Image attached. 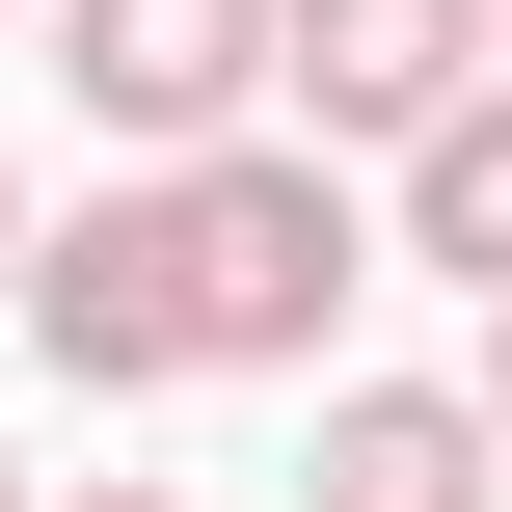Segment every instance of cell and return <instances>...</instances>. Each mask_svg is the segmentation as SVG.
I'll list each match as a JSON object with an SVG mask.
<instances>
[{"label": "cell", "instance_id": "6da1fadb", "mask_svg": "<svg viewBox=\"0 0 512 512\" xmlns=\"http://www.w3.org/2000/svg\"><path fill=\"white\" fill-rule=\"evenodd\" d=\"M189 189V297H216V378H324V324H351V162L324 135H216V162H162Z\"/></svg>", "mask_w": 512, "mask_h": 512}, {"label": "cell", "instance_id": "7a4b0ae2", "mask_svg": "<svg viewBox=\"0 0 512 512\" xmlns=\"http://www.w3.org/2000/svg\"><path fill=\"white\" fill-rule=\"evenodd\" d=\"M54 81L108 162H216L297 108V0H54Z\"/></svg>", "mask_w": 512, "mask_h": 512}, {"label": "cell", "instance_id": "3957f363", "mask_svg": "<svg viewBox=\"0 0 512 512\" xmlns=\"http://www.w3.org/2000/svg\"><path fill=\"white\" fill-rule=\"evenodd\" d=\"M27 351L81 378V405H162V378H216V297H189V189L135 162L108 216H54L27 243Z\"/></svg>", "mask_w": 512, "mask_h": 512}, {"label": "cell", "instance_id": "277c9868", "mask_svg": "<svg viewBox=\"0 0 512 512\" xmlns=\"http://www.w3.org/2000/svg\"><path fill=\"white\" fill-rule=\"evenodd\" d=\"M512 81V0H297V135L324 162H405Z\"/></svg>", "mask_w": 512, "mask_h": 512}, {"label": "cell", "instance_id": "5b68a950", "mask_svg": "<svg viewBox=\"0 0 512 512\" xmlns=\"http://www.w3.org/2000/svg\"><path fill=\"white\" fill-rule=\"evenodd\" d=\"M297 512H512V405L486 378H324Z\"/></svg>", "mask_w": 512, "mask_h": 512}, {"label": "cell", "instance_id": "8992f818", "mask_svg": "<svg viewBox=\"0 0 512 512\" xmlns=\"http://www.w3.org/2000/svg\"><path fill=\"white\" fill-rule=\"evenodd\" d=\"M405 243H432V270H486V297H512V81L459 108V135H405Z\"/></svg>", "mask_w": 512, "mask_h": 512}, {"label": "cell", "instance_id": "52a82bcc", "mask_svg": "<svg viewBox=\"0 0 512 512\" xmlns=\"http://www.w3.org/2000/svg\"><path fill=\"white\" fill-rule=\"evenodd\" d=\"M54 512H189V486H54Z\"/></svg>", "mask_w": 512, "mask_h": 512}, {"label": "cell", "instance_id": "ba28073f", "mask_svg": "<svg viewBox=\"0 0 512 512\" xmlns=\"http://www.w3.org/2000/svg\"><path fill=\"white\" fill-rule=\"evenodd\" d=\"M0 297H27V189H0Z\"/></svg>", "mask_w": 512, "mask_h": 512}, {"label": "cell", "instance_id": "9c48e42d", "mask_svg": "<svg viewBox=\"0 0 512 512\" xmlns=\"http://www.w3.org/2000/svg\"><path fill=\"white\" fill-rule=\"evenodd\" d=\"M486 405H512V297H486Z\"/></svg>", "mask_w": 512, "mask_h": 512}, {"label": "cell", "instance_id": "30bf717a", "mask_svg": "<svg viewBox=\"0 0 512 512\" xmlns=\"http://www.w3.org/2000/svg\"><path fill=\"white\" fill-rule=\"evenodd\" d=\"M0 512H54V486H27V459H0Z\"/></svg>", "mask_w": 512, "mask_h": 512}]
</instances>
